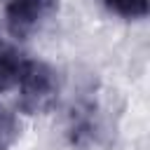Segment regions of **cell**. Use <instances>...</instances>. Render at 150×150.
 <instances>
[{"instance_id": "obj_3", "label": "cell", "mask_w": 150, "mask_h": 150, "mask_svg": "<svg viewBox=\"0 0 150 150\" xmlns=\"http://www.w3.org/2000/svg\"><path fill=\"white\" fill-rule=\"evenodd\" d=\"M101 2L122 19H143L150 12V0H101Z\"/></svg>"}, {"instance_id": "obj_2", "label": "cell", "mask_w": 150, "mask_h": 150, "mask_svg": "<svg viewBox=\"0 0 150 150\" xmlns=\"http://www.w3.org/2000/svg\"><path fill=\"white\" fill-rule=\"evenodd\" d=\"M56 0H7L5 5V21L12 38H28L54 9Z\"/></svg>"}, {"instance_id": "obj_5", "label": "cell", "mask_w": 150, "mask_h": 150, "mask_svg": "<svg viewBox=\"0 0 150 150\" xmlns=\"http://www.w3.org/2000/svg\"><path fill=\"white\" fill-rule=\"evenodd\" d=\"M2 49H5V42H2V40H0V52H2Z\"/></svg>"}, {"instance_id": "obj_1", "label": "cell", "mask_w": 150, "mask_h": 150, "mask_svg": "<svg viewBox=\"0 0 150 150\" xmlns=\"http://www.w3.org/2000/svg\"><path fill=\"white\" fill-rule=\"evenodd\" d=\"M19 108L28 115L45 112L54 105L59 94V75L56 70L38 59H26L19 73Z\"/></svg>"}, {"instance_id": "obj_4", "label": "cell", "mask_w": 150, "mask_h": 150, "mask_svg": "<svg viewBox=\"0 0 150 150\" xmlns=\"http://www.w3.org/2000/svg\"><path fill=\"white\" fill-rule=\"evenodd\" d=\"M19 136V120L16 115L0 103V150H7Z\"/></svg>"}]
</instances>
